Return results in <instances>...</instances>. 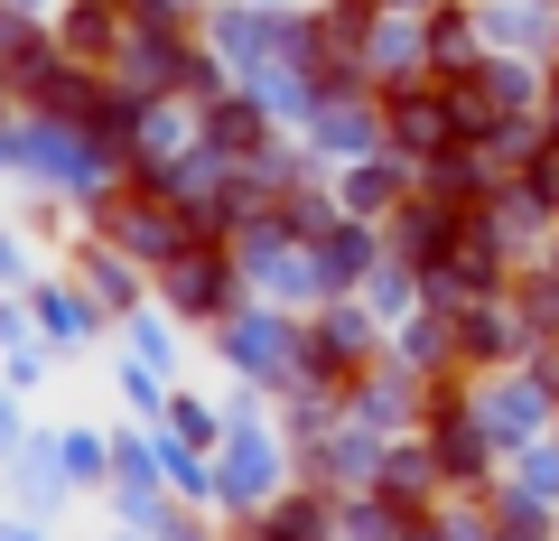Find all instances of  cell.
<instances>
[{
	"mask_svg": "<svg viewBox=\"0 0 559 541\" xmlns=\"http://www.w3.org/2000/svg\"><path fill=\"white\" fill-rule=\"evenodd\" d=\"M382 355H392V345L373 337V318H364L355 299H326V318L299 327V383H336V392H355Z\"/></svg>",
	"mask_w": 559,
	"mask_h": 541,
	"instance_id": "1",
	"label": "cell"
},
{
	"mask_svg": "<svg viewBox=\"0 0 559 541\" xmlns=\"http://www.w3.org/2000/svg\"><path fill=\"white\" fill-rule=\"evenodd\" d=\"M382 150H401L411 168L448 160V150H457V113H448V84H382Z\"/></svg>",
	"mask_w": 559,
	"mask_h": 541,
	"instance_id": "2",
	"label": "cell"
},
{
	"mask_svg": "<svg viewBox=\"0 0 559 541\" xmlns=\"http://www.w3.org/2000/svg\"><path fill=\"white\" fill-rule=\"evenodd\" d=\"M159 299L178 318H234V243H187L159 261Z\"/></svg>",
	"mask_w": 559,
	"mask_h": 541,
	"instance_id": "3",
	"label": "cell"
},
{
	"mask_svg": "<svg viewBox=\"0 0 559 541\" xmlns=\"http://www.w3.org/2000/svg\"><path fill=\"white\" fill-rule=\"evenodd\" d=\"M476 411H485V430H495L503 448H532V439H540V421L559 411V392H550V383L532 374V364H522V374L503 364L495 383H476Z\"/></svg>",
	"mask_w": 559,
	"mask_h": 541,
	"instance_id": "4",
	"label": "cell"
},
{
	"mask_svg": "<svg viewBox=\"0 0 559 541\" xmlns=\"http://www.w3.org/2000/svg\"><path fill=\"white\" fill-rule=\"evenodd\" d=\"M224 355L252 383H289L299 374V327L280 318V308H234V318H224Z\"/></svg>",
	"mask_w": 559,
	"mask_h": 541,
	"instance_id": "5",
	"label": "cell"
},
{
	"mask_svg": "<svg viewBox=\"0 0 559 541\" xmlns=\"http://www.w3.org/2000/svg\"><path fill=\"white\" fill-rule=\"evenodd\" d=\"M448 318H457V364H466V374H503V364L532 345L522 308H503V299H457Z\"/></svg>",
	"mask_w": 559,
	"mask_h": 541,
	"instance_id": "6",
	"label": "cell"
},
{
	"mask_svg": "<svg viewBox=\"0 0 559 541\" xmlns=\"http://www.w3.org/2000/svg\"><path fill=\"white\" fill-rule=\"evenodd\" d=\"M308 141L326 150V160H373L382 150V94H318L308 103Z\"/></svg>",
	"mask_w": 559,
	"mask_h": 541,
	"instance_id": "7",
	"label": "cell"
},
{
	"mask_svg": "<svg viewBox=\"0 0 559 541\" xmlns=\"http://www.w3.org/2000/svg\"><path fill=\"white\" fill-rule=\"evenodd\" d=\"M439 477H448V467H439V448H382L373 495L392 504L401 522H439V514H429V504H439Z\"/></svg>",
	"mask_w": 559,
	"mask_h": 541,
	"instance_id": "8",
	"label": "cell"
},
{
	"mask_svg": "<svg viewBox=\"0 0 559 541\" xmlns=\"http://www.w3.org/2000/svg\"><path fill=\"white\" fill-rule=\"evenodd\" d=\"M411 178H419V168L401 160V150H373V160H355V168H345L336 205H345V215H364V224H373V215H401V197H411Z\"/></svg>",
	"mask_w": 559,
	"mask_h": 541,
	"instance_id": "9",
	"label": "cell"
},
{
	"mask_svg": "<svg viewBox=\"0 0 559 541\" xmlns=\"http://www.w3.org/2000/svg\"><path fill=\"white\" fill-rule=\"evenodd\" d=\"M205 141H215L224 160H271V103H261V94L205 103Z\"/></svg>",
	"mask_w": 559,
	"mask_h": 541,
	"instance_id": "10",
	"label": "cell"
},
{
	"mask_svg": "<svg viewBox=\"0 0 559 541\" xmlns=\"http://www.w3.org/2000/svg\"><path fill=\"white\" fill-rule=\"evenodd\" d=\"M382 261H373V234H364V215H336L318 234V290L336 299V290H355V281H373Z\"/></svg>",
	"mask_w": 559,
	"mask_h": 541,
	"instance_id": "11",
	"label": "cell"
},
{
	"mask_svg": "<svg viewBox=\"0 0 559 541\" xmlns=\"http://www.w3.org/2000/svg\"><path fill=\"white\" fill-rule=\"evenodd\" d=\"M261 541H336V495H271L261 504Z\"/></svg>",
	"mask_w": 559,
	"mask_h": 541,
	"instance_id": "12",
	"label": "cell"
},
{
	"mask_svg": "<svg viewBox=\"0 0 559 541\" xmlns=\"http://www.w3.org/2000/svg\"><path fill=\"white\" fill-rule=\"evenodd\" d=\"M271 477H280V448L261 439V430H242L234 448H224V504H271Z\"/></svg>",
	"mask_w": 559,
	"mask_h": 541,
	"instance_id": "13",
	"label": "cell"
},
{
	"mask_svg": "<svg viewBox=\"0 0 559 541\" xmlns=\"http://www.w3.org/2000/svg\"><path fill=\"white\" fill-rule=\"evenodd\" d=\"M75 271H84V290H94V308H112V318H121V308H140V261L121 252V243H94Z\"/></svg>",
	"mask_w": 559,
	"mask_h": 541,
	"instance_id": "14",
	"label": "cell"
},
{
	"mask_svg": "<svg viewBox=\"0 0 559 541\" xmlns=\"http://www.w3.org/2000/svg\"><path fill=\"white\" fill-rule=\"evenodd\" d=\"M168 430H178V439H187V448H205V439H215V430H224V421H215V411H205V401H197V392H178V401H168Z\"/></svg>",
	"mask_w": 559,
	"mask_h": 541,
	"instance_id": "15",
	"label": "cell"
},
{
	"mask_svg": "<svg viewBox=\"0 0 559 541\" xmlns=\"http://www.w3.org/2000/svg\"><path fill=\"white\" fill-rule=\"evenodd\" d=\"M38 318L57 327V337H84V318H94V308H84L75 290H38Z\"/></svg>",
	"mask_w": 559,
	"mask_h": 541,
	"instance_id": "16",
	"label": "cell"
},
{
	"mask_svg": "<svg viewBox=\"0 0 559 541\" xmlns=\"http://www.w3.org/2000/svg\"><path fill=\"white\" fill-rule=\"evenodd\" d=\"M382 10H411V20H429V10H439V0H382Z\"/></svg>",
	"mask_w": 559,
	"mask_h": 541,
	"instance_id": "17",
	"label": "cell"
},
{
	"mask_svg": "<svg viewBox=\"0 0 559 541\" xmlns=\"http://www.w3.org/2000/svg\"><path fill=\"white\" fill-rule=\"evenodd\" d=\"M540 113H550V131H559V66H550V103H540Z\"/></svg>",
	"mask_w": 559,
	"mask_h": 541,
	"instance_id": "18",
	"label": "cell"
},
{
	"mask_svg": "<svg viewBox=\"0 0 559 541\" xmlns=\"http://www.w3.org/2000/svg\"><path fill=\"white\" fill-rule=\"evenodd\" d=\"M10 271H20V252H10V243H0V281H10Z\"/></svg>",
	"mask_w": 559,
	"mask_h": 541,
	"instance_id": "19",
	"label": "cell"
},
{
	"mask_svg": "<svg viewBox=\"0 0 559 541\" xmlns=\"http://www.w3.org/2000/svg\"><path fill=\"white\" fill-rule=\"evenodd\" d=\"M0 448H10V401H0Z\"/></svg>",
	"mask_w": 559,
	"mask_h": 541,
	"instance_id": "20",
	"label": "cell"
},
{
	"mask_svg": "<svg viewBox=\"0 0 559 541\" xmlns=\"http://www.w3.org/2000/svg\"><path fill=\"white\" fill-rule=\"evenodd\" d=\"M234 541H261V522H242V532H234Z\"/></svg>",
	"mask_w": 559,
	"mask_h": 541,
	"instance_id": "21",
	"label": "cell"
}]
</instances>
